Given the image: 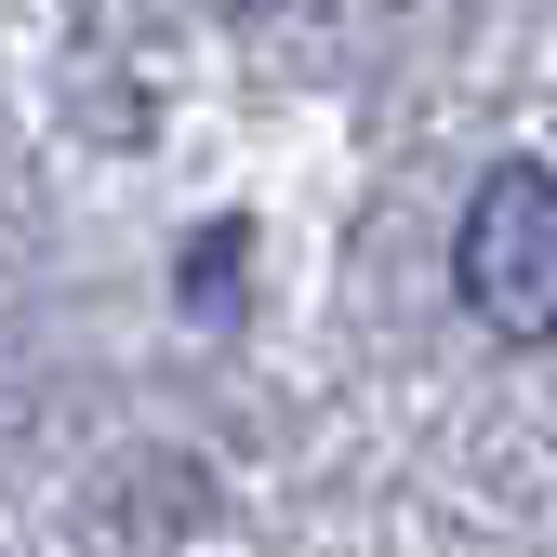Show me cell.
<instances>
[{
  "mask_svg": "<svg viewBox=\"0 0 557 557\" xmlns=\"http://www.w3.org/2000/svg\"><path fill=\"white\" fill-rule=\"evenodd\" d=\"M451 278H465V306L492 319V332H557V160H505V173H478L465 199V239H451Z\"/></svg>",
  "mask_w": 557,
  "mask_h": 557,
  "instance_id": "1",
  "label": "cell"
}]
</instances>
